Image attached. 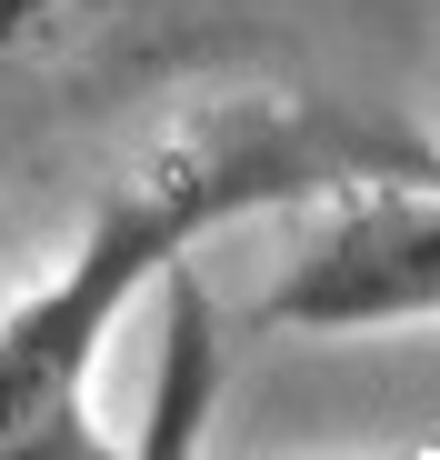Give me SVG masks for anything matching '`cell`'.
I'll use <instances>...</instances> for the list:
<instances>
[{
  "instance_id": "cell-1",
  "label": "cell",
  "mask_w": 440,
  "mask_h": 460,
  "mask_svg": "<svg viewBox=\"0 0 440 460\" xmlns=\"http://www.w3.org/2000/svg\"><path fill=\"white\" fill-rule=\"evenodd\" d=\"M410 161H430L420 140L350 130L311 101H210L180 130H161L120 171V190L91 210L70 261L40 290L0 300V460H101V450H120L110 430H91V370L120 341L140 290L180 251H200L210 230H241L260 210L340 190L360 171H410Z\"/></svg>"
},
{
  "instance_id": "cell-2",
  "label": "cell",
  "mask_w": 440,
  "mask_h": 460,
  "mask_svg": "<svg viewBox=\"0 0 440 460\" xmlns=\"http://www.w3.org/2000/svg\"><path fill=\"white\" fill-rule=\"evenodd\" d=\"M440 321V190L430 161L340 181V210L260 290V331H430Z\"/></svg>"
},
{
  "instance_id": "cell-3",
  "label": "cell",
  "mask_w": 440,
  "mask_h": 460,
  "mask_svg": "<svg viewBox=\"0 0 440 460\" xmlns=\"http://www.w3.org/2000/svg\"><path fill=\"white\" fill-rule=\"evenodd\" d=\"M161 290V380H151V411H140V460H180L200 430H210V401H220V360H231V341H220V311L210 290L190 270V251L151 280Z\"/></svg>"
},
{
  "instance_id": "cell-4",
  "label": "cell",
  "mask_w": 440,
  "mask_h": 460,
  "mask_svg": "<svg viewBox=\"0 0 440 460\" xmlns=\"http://www.w3.org/2000/svg\"><path fill=\"white\" fill-rule=\"evenodd\" d=\"M120 21H130V0H0V91L81 70Z\"/></svg>"
},
{
  "instance_id": "cell-5",
  "label": "cell",
  "mask_w": 440,
  "mask_h": 460,
  "mask_svg": "<svg viewBox=\"0 0 440 460\" xmlns=\"http://www.w3.org/2000/svg\"><path fill=\"white\" fill-rule=\"evenodd\" d=\"M0 300H11V290H0Z\"/></svg>"
}]
</instances>
